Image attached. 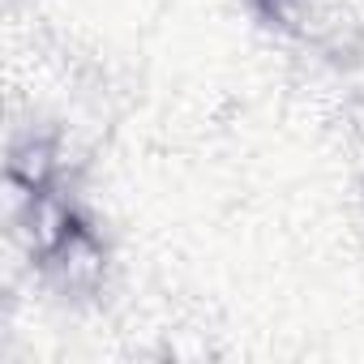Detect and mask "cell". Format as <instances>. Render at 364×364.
<instances>
[{"label":"cell","mask_w":364,"mask_h":364,"mask_svg":"<svg viewBox=\"0 0 364 364\" xmlns=\"http://www.w3.org/2000/svg\"><path fill=\"white\" fill-rule=\"evenodd\" d=\"M39 274L43 283L52 287V296H65V300H95L107 291V279H112V249L107 240L90 228V219H82L52 253H43L39 262Z\"/></svg>","instance_id":"cell-1"},{"label":"cell","mask_w":364,"mask_h":364,"mask_svg":"<svg viewBox=\"0 0 364 364\" xmlns=\"http://www.w3.org/2000/svg\"><path fill=\"white\" fill-rule=\"evenodd\" d=\"M5 176L26 189H48L65 180V141L56 129H22L9 141Z\"/></svg>","instance_id":"cell-2"},{"label":"cell","mask_w":364,"mask_h":364,"mask_svg":"<svg viewBox=\"0 0 364 364\" xmlns=\"http://www.w3.org/2000/svg\"><path fill=\"white\" fill-rule=\"evenodd\" d=\"M245 5H253V0H245Z\"/></svg>","instance_id":"cell-3"}]
</instances>
